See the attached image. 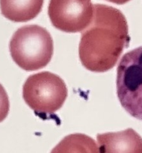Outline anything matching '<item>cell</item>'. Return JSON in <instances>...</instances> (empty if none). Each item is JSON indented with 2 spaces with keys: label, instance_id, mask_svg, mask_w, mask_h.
<instances>
[{
  "label": "cell",
  "instance_id": "obj_8",
  "mask_svg": "<svg viewBox=\"0 0 142 153\" xmlns=\"http://www.w3.org/2000/svg\"><path fill=\"white\" fill-rule=\"evenodd\" d=\"M50 153H100L97 143L86 134L76 133L66 136Z\"/></svg>",
  "mask_w": 142,
  "mask_h": 153
},
{
  "label": "cell",
  "instance_id": "obj_9",
  "mask_svg": "<svg viewBox=\"0 0 142 153\" xmlns=\"http://www.w3.org/2000/svg\"><path fill=\"white\" fill-rule=\"evenodd\" d=\"M10 110V102L8 96L4 87L0 83V123L7 117Z\"/></svg>",
  "mask_w": 142,
  "mask_h": 153
},
{
  "label": "cell",
  "instance_id": "obj_4",
  "mask_svg": "<svg viewBox=\"0 0 142 153\" xmlns=\"http://www.w3.org/2000/svg\"><path fill=\"white\" fill-rule=\"evenodd\" d=\"M117 94L122 107L142 120V46L126 53L117 69Z\"/></svg>",
  "mask_w": 142,
  "mask_h": 153
},
{
  "label": "cell",
  "instance_id": "obj_1",
  "mask_svg": "<svg viewBox=\"0 0 142 153\" xmlns=\"http://www.w3.org/2000/svg\"><path fill=\"white\" fill-rule=\"evenodd\" d=\"M129 41L123 13L112 6L95 4L92 20L81 34L79 58L90 71H109L116 65Z\"/></svg>",
  "mask_w": 142,
  "mask_h": 153
},
{
  "label": "cell",
  "instance_id": "obj_5",
  "mask_svg": "<svg viewBox=\"0 0 142 153\" xmlns=\"http://www.w3.org/2000/svg\"><path fill=\"white\" fill-rule=\"evenodd\" d=\"M94 14L91 0H49L48 15L52 25L64 32L82 31Z\"/></svg>",
  "mask_w": 142,
  "mask_h": 153
},
{
  "label": "cell",
  "instance_id": "obj_6",
  "mask_svg": "<svg viewBox=\"0 0 142 153\" xmlns=\"http://www.w3.org/2000/svg\"><path fill=\"white\" fill-rule=\"evenodd\" d=\"M100 153H142V137L132 128L98 134Z\"/></svg>",
  "mask_w": 142,
  "mask_h": 153
},
{
  "label": "cell",
  "instance_id": "obj_7",
  "mask_svg": "<svg viewBox=\"0 0 142 153\" xmlns=\"http://www.w3.org/2000/svg\"><path fill=\"white\" fill-rule=\"evenodd\" d=\"M44 0H0L1 13L9 20L24 22L35 18L41 11Z\"/></svg>",
  "mask_w": 142,
  "mask_h": 153
},
{
  "label": "cell",
  "instance_id": "obj_3",
  "mask_svg": "<svg viewBox=\"0 0 142 153\" xmlns=\"http://www.w3.org/2000/svg\"><path fill=\"white\" fill-rule=\"evenodd\" d=\"M22 97L35 113L52 114L64 105L67 97V88L58 75L41 72L26 79L22 88Z\"/></svg>",
  "mask_w": 142,
  "mask_h": 153
},
{
  "label": "cell",
  "instance_id": "obj_2",
  "mask_svg": "<svg viewBox=\"0 0 142 153\" xmlns=\"http://www.w3.org/2000/svg\"><path fill=\"white\" fill-rule=\"evenodd\" d=\"M12 59L25 71L46 67L53 55V40L49 31L37 25H24L14 32L9 43Z\"/></svg>",
  "mask_w": 142,
  "mask_h": 153
},
{
  "label": "cell",
  "instance_id": "obj_10",
  "mask_svg": "<svg viewBox=\"0 0 142 153\" xmlns=\"http://www.w3.org/2000/svg\"><path fill=\"white\" fill-rule=\"evenodd\" d=\"M106 1H110V2L114 3V4H125V3L129 1L130 0H106Z\"/></svg>",
  "mask_w": 142,
  "mask_h": 153
}]
</instances>
